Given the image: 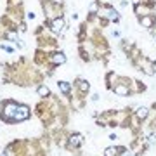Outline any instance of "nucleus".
Instances as JSON below:
<instances>
[{"mask_svg": "<svg viewBox=\"0 0 156 156\" xmlns=\"http://www.w3.org/2000/svg\"><path fill=\"white\" fill-rule=\"evenodd\" d=\"M28 118H30V109L26 106H17L12 122H23V120H28Z\"/></svg>", "mask_w": 156, "mask_h": 156, "instance_id": "1", "label": "nucleus"}, {"mask_svg": "<svg viewBox=\"0 0 156 156\" xmlns=\"http://www.w3.org/2000/svg\"><path fill=\"white\" fill-rule=\"evenodd\" d=\"M132 2H134V3H139V0H132Z\"/></svg>", "mask_w": 156, "mask_h": 156, "instance_id": "17", "label": "nucleus"}, {"mask_svg": "<svg viewBox=\"0 0 156 156\" xmlns=\"http://www.w3.org/2000/svg\"><path fill=\"white\" fill-rule=\"evenodd\" d=\"M155 69H156V64H155Z\"/></svg>", "mask_w": 156, "mask_h": 156, "instance_id": "19", "label": "nucleus"}, {"mask_svg": "<svg viewBox=\"0 0 156 156\" xmlns=\"http://www.w3.org/2000/svg\"><path fill=\"white\" fill-rule=\"evenodd\" d=\"M80 90L87 92V90H89V83H87V82H80Z\"/></svg>", "mask_w": 156, "mask_h": 156, "instance_id": "13", "label": "nucleus"}, {"mask_svg": "<svg viewBox=\"0 0 156 156\" xmlns=\"http://www.w3.org/2000/svg\"><path fill=\"white\" fill-rule=\"evenodd\" d=\"M141 23H142V26H146V28H151V26H153V19H151L149 16L142 17V21H141Z\"/></svg>", "mask_w": 156, "mask_h": 156, "instance_id": "10", "label": "nucleus"}, {"mask_svg": "<svg viewBox=\"0 0 156 156\" xmlns=\"http://www.w3.org/2000/svg\"><path fill=\"white\" fill-rule=\"evenodd\" d=\"M16 109H17V104H16V102H7L5 108H3V118L12 120L14 115H16Z\"/></svg>", "mask_w": 156, "mask_h": 156, "instance_id": "2", "label": "nucleus"}, {"mask_svg": "<svg viewBox=\"0 0 156 156\" xmlns=\"http://www.w3.org/2000/svg\"><path fill=\"white\" fill-rule=\"evenodd\" d=\"M149 142H151V144H153V142H156V135H151V137H149Z\"/></svg>", "mask_w": 156, "mask_h": 156, "instance_id": "16", "label": "nucleus"}, {"mask_svg": "<svg viewBox=\"0 0 156 156\" xmlns=\"http://www.w3.org/2000/svg\"><path fill=\"white\" fill-rule=\"evenodd\" d=\"M125 156H132V155H125Z\"/></svg>", "mask_w": 156, "mask_h": 156, "instance_id": "18", "label": "nucleus"}, {"mask_svg": "<svg viewBox=\"0 0 156 156\" xmlns=\"http://www.w3.org/2000/svg\"><path fill=\"white\" fill-rule=\"evenodd\" d=\"M64 61H66V56H64V54H61V52L52 56V63H54V64H63Z\"/></svg>", "mask_w": 156, "mask_h": 156, "instance_id": "4", "label": "nucleus"}, {"mask_svg": "<svg viewBox=\"0 0 156 156\" xmlns=\"http://www.w3.org/2000/svg\"><path fill=\"white\" fill-rule=\"evenodd\" d=\"M116 155H118V149L116 148H108L104 151V156H116Z\"/></svg>", "mask_w": 156, "mask_h": 156, "instance_id": "12", "label": "nucleus"}, {"mask_svg": "<svg viewBox=\"0 0 156 156\" xmlns=\"http://www.w3.org/2000/svg\"><path fill=\"white\" fill-rule=\"evenodd\" d=\"M104 16H108L109 19H115V21L118 19V14H116V10H113V9H106V10H104Z\"/></svg>", "mask_w": 156, "mask_h": 156, "instance_id": "6", "label": "nucleus"}, {"mask_svg": "<svg viewBox=\"0 0 156 156\" xmlns=\"http://www.w3.org/2000/svg\"><path fill=\"white\" fill-rule=\"evenodd\" d=\"M2 156H14V153H12V149H10V148H9V149H7V151H5V155H2Z\"/></svg>", "mask_w": 156, "mask_h": 156, "instance_id": "14", "label": "nucleus"}, {"mask_svg": "<svg viewBox=\"0 0 156 156\" xmlns=\"http://www.w3.org/2000/svg\"><path fill=\"white\" fill-rule=\"evenodd\" d=\"M82 141H83V137L80 134H75V135L69 137V144L71 146H78V144H82Z\"/></svg>", "mask_w": 156, "mask_h": 156, "instance_id": "5", "label": "nucleus"}, {"mask_svg": "<svg viewBox=\"0 0 156 156\" xmlns=\"http://www.w3.org/2000/svg\"><path fill=\"white\" fill-rule=\"evenodd\" d=\"M49 94H50V90H49V89H47L45 85H42V87H38V96H40V97H47Z\"/></svg>", "mask_w": 156, "mask_h": 156, "instance_id": "8", "label": "nucleus"}, {"mask_svg": "<svg viewBox=\"0 0 156 156\" xmlns=\"http://www.w3.org/2000/svg\"><path fill=\"white\" fill-rule=\"evenodd\" d=\"M115 92L120 94V96H127V94H129V89L123 87V85H118V87H115Z\"/></svg>", "mask_w": 156, "mask_h": 156, "instance_id": "9", "label": "nucleus"}, {"mask_svg": "<svg viewBox=\"0 0 156 156\" xmlns=\"http://www.w3.org/2000/svg\"><path fill=\"white\" fill-rule=\"evenodd\" d=\"M63 28H64V21H63L61 17H59V19H54V21H52V30H54V31H61Z\"/></svg>", "mask_w": 156, "mask_h": 156, "instance_id": "3", "label": "nucleus"}, {"mask_svg": "<svg viewBox=\"0 0 156 156\" xmlns=\"http://www.w3.org/2000/svg\"><path fill=\"white\" fill-rule=\"evenodd\" d=\"M69 89H71V87H69V83H68V82H59V90H61L63 94H68V92H69Z\"/></svg>", "mask_w": 156, "mask_h": 156, "instance_id": "7", "label": "nucleus"}, {"mask_svg": "<svg viewBox=\"0 0 156 156\" xmlns=\"http://www.w3.org/2000/svg\"><path fill=\"white\" fill-rule=\"evenodd\" d=\"M90 10L96 12V10H97V3H92V5H90Z\"/></svg>", "mask_w": 156, "mask_h": 156, "instance_id": "15", "label": "nucleus"}, {"mask_svg": "<svg viewBox=\"0 0 156 156\" xmlns=\"http://www.w3.org/2000/svg\"><path fill=\"white\" fill-rule=\"evenodd\" d=\"M137 116H139L141 120H144V118L148 116V109H146V108H139V109H137Z\"/></svg>", "mask_w": 156, "mask_h": 156, "instance_id": "11", "label": "nucleus"}]
</instances>
